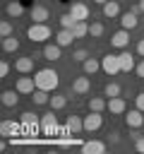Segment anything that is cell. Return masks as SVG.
I'll return each mask as SVG.
<instances>
[{
    "label": "cell",
    "mask_w": 144,
    "mask_h": 154,
    "mask_svg": "<svg viewBox=\"0 0 144 154\" xmlns=\"http://www.w3.org/2000/svg\"><path fill=\"white\" fill-rule=\"evenodd\" d=\"M48 103H50V108H53V111H60V108H65V106H67V96H65V94H53Z\"/></svg>",
    "instance_id": "obj_25"
},
{
    "label": "cell",
    "mask_w": 144,
    "mask_h": 154,
    "mask_svg": "<svg viewBox=\"0 0 144 154\" xmlns=\"http://www.w3.org/2000/svg\"><path fill=\"white\" fill-rule=\"evenodd\" d=\"M26 36H29V41H34V43H43L46 38H50V26H48L46 22H34V24L26 29Z\"/></svg>",
    "instance_id": "obj_2"
},
{
    "label": "cell",
    "mask_w": 144,
    "mask_h": 154,
    "mask_svg": "<svg viewBox=\"0 0 144 154\" xmlns=\"http://www.w3.org/2000/svg\"><path fill=\"white\" fill-rule=\"evenodd\" d=\"M134 70H137V75H139V77H144V60H142V63H139Z\"/></svg>",
    "instance_id": "obj_43"
},
{
    "label": "cell",
    "mask_w": 144,
    "mask_h": 154,
    "mask_svg": "<svg viewBox=\"0 0 144 154\" xmlns=\"http://www.w3.org/2000/svg\"><path fill=\"white\" fill-rule=\"evenodd\" d=\"M130 137H132V140H134V142H137V140H139V137H142V132H139V130H137V128H132V132H130Z\"/></svg>",
    "instance_id": "obj_40"
},
{
    "label": "cell",
    "mask_w": 144,
    "mask_h": 154,
    "mask_svg": "<svg viewBox=\"0 0 144 154\" xmlns=\"http://www.w3.org/2000/svg\"><path fill=\"white\" fill-rule=\"evenodd\" d=\"M118 58H120V70H122V72H130V70H134V67H137V65H134V58H132V53H130V51H122Z\"/></svg>",
    "instance_id": "obj_16"
},
{
    "label": "cell",
    "mask_w": 144,
    "mask_h": 154,
    "mask_svg": "<svg viewBox=\"0 0 144 154\" xmlns=\"http://www.w3.org/2000/svg\"><path fill=\"white\" fill-rule=\"evenodd\" d=\"M7 14H10V17H22V14H24V5H22L19 0H10V2H7Z\"/></svg>",
    "instance_id": "obj_22"
},
{
    "label": "cell",
    "mask_w": 144,
    "mask_h": 154,
    "mask_svg": "<svg viewBox=\"0 0 144 154\" xmlns=\"http://www.w3.org/2000/svg\"><path fill=\"white\" fill-rule=\"evenodd\" d=\"M101 70L106 72V75H118V72H122L120 70V58L118 55H113V53H108V55H103L101 58Z\"/></svg>",
    "instance_id": "obj_3"
},
{
    "label": "cell",
    "mask_w": 144,
    "mask_h": 154,
    "mask_svg": "<svg viewBox=\"0 0 144 154\" xmlns=\"http://www.w3.org/2000/svg\"><path fill=\"white\" fill-rule=\"evenodd\" d=\"M82 65H84V72H86V75H94V72L101 70V60H96V58H86Z\"/></svg>",
    "instance_id": "obj_27"
},
{
    "label": "cell",
    "mask_w": 144,
    "mask_h": 154,
    "mask_svg": "<svg viewBox=\"0 0 144 154\" xmlns=\"http://www.w3.org/2000/svg\"><path fill=\"white\" fill-rule=\"evenodd\" d=\"M89 87H91L89 77H77V79L72 82V91H74V94H86Z\"/></svg>",
    "instance_id": "obj_18"
},
{
    "label": "cell",
    "mask_w": 144,
    "mask_h": 154,
    "mask_svg": "<svg viewBox=\"0 0 144 154\" xmlns=\"http://www.w3.org/2000/svg\"><path fill=\"white\" fill-rule=\"evenodd\" d=\"M2 48H5L7 53H14V51H19V41H17L14 36H5V38H2Z\"/></svg>",
    "instance_id": "obj_31"
},
{
    "label": "cell",
    "mask_w": 144,
    "mask_h": 154,
    "mask_svg": "<svg viewBox=\"0 0 144 154\" xmlns=\"http://www.w3.org/2000/svg\"><path fill=\"white\" fill-rule=\"evenodd\" d=\"M34 79H36V89H46V91H55V87H58V72L53 70V67H43V70H38L36 75H34Z\"/></svg>",
    "instance_id": "obj_1"
},
{
    "label": "cell",
    "mask_w": 144,
    "mask_h": 154,
    "mask_svg": "<svg viewBox=\"0 0 144 154\" xmlns=\"http://www.w3.org/2000/svg\"><path fill=\"white\" fill-rule=\"evenodd\" d=\"M134 147H137V152H142V154H144V135H142V137L134 142Z\"/></svg>",
    "instance_id": "obj_39"
},
{
    "label": "cell",
    "mask_w": 144,
    "mask_h": 154,
    "mask_svg": "<svg viewBox=\"0 0 144 154\" xmlns=\"http://www.w3.org/2000/svg\"><path fill=\"white\" fill-rule=\"evenodd\" d=\"M31 19H34V22H46V19H48V10H46L43 5H34V7H31Z\"/></svg>",
    "instance_id": "obj_24"
},
{
    "label": "cell",
    "mask_w": 144,
    "mask_h": 154,
    "mask_svg": "<svg viewBox=\"0 0 144 154\" xmlns=\"http://www.w3.org/2000/svg\"><path fill=\"white\" fill-rule=\"evenodd\" d=\"M14 89H17L19 94H34V89H36V79H34V77H19L17 84H14Z\"/></svg>",
    "instance_id": "obj_8"
},
{
    "label": "cell",
    "mask_w": 144,
    "mask_h": 154,
    "mask_svg": "<svg viewBox=\"0 0 144 154\" xmlns=\"http://www.w3.org/2000/svg\"><path fill=\"white\" fill-rule=\"evenodd\" d=\"M103 14H106V17H118V14H120V2H118V0H108V2L103 5Z\"/></svg>",
    "instance_id": "obj_23"
},
{
    "label": "cell",
    "mask_w": 144,
    "mask_h": 154,
    "mask_svg": "<svg viewBox=\"0 0 144 154\" xmlns=\"http://www.w3.org/2000/svg\"><path fill=\"white\" fill-rule=\"evenodd\" d=\"M67 12H72L77 19H89V7H86L84 2H72Z\"/></svg>",
    "instance_id": "obj_17"
},
{
    "label": "cell",
    "mask_w": 144,
    "mask_h": 154,
    "mask_svg": "<svg viewBox=\"0 0 144 154\" xmlns=\"http://www.w3.org/2000/svg\"><path fill=\"white\" fill-rule=\"evenodd\" d=\"M62 55V46H58V43H46L43 46V58L46 60H58Z\"/></svg>",
    "instance_id": "obj_13"
},
{
    "label": "cell",
    "mask_w": 144,
    "mask_h": 154,
    "mask_svg": "<svg viewBox=\"0 0 144 154\" xmlns=\"http://www.w3.org/2000/svg\"><path fill=\"white\" fill-rule=\"evenodd\" d=\"M130 12H134V14H139V12H142V5H139V2H134V5L130 7Z\"/></svg>",
    "instance_id": "obj_42"
},
{
    "label": "cell",
    "mask_w": 144,
    "mask_h": 154,
    "mask_svg": "<svg viewBox=\"0 0 144 154\" xmlns=\"http://www.w3.org/2000/svg\"><path fill=\"white\" fill-rule=\"evenodd\" d=\"M120 91H122V89H120L118 82H108V84L103 87V96H108V99H110V96H120Z\"/></svg>",
    "instance_id": "obj_32"
},
{
    "label": "cell",
    "mask_w": 144,
    "mask_h": 154,
    "mask_svg": "<svg viewBox=\"0 0 144 154\" xmlns=\"http://www.w3.org/2000/svg\"><path fill=\"white\" fill-rule=\"evenodd\" d=\"M74 38H77V36L72 34V29H60V31H58V36H55V43L65 48V46H70Z\"/></svg>",
    "instance_id": "obj_15"
},
{
    "label": "cell",
    "mask_w": 144,
    "mask_h": 154,
    "mask_svg": "<svg viewBox=\"0 0 144 154\" xmlns=\"http://www.w3.org/2000/svg\"><path fill=\"white\" fill-rule=\"evenodd\" d=\"M89 111H98V113H103V111H108V101L101 99V96H91V99H89Z\"/></svg>",
    "instance_id": "obj_21"
},
{
    "label": "cell",
    "mask_w": 144,
    "mask_h": 154,
    "mask_svg": "<svg viewBox=\"0 0 144 154\" xmlns=\"http://www.w3.org/2000/svg\"><path fill=\"white\" fill-rule=\"evenodd\" d=\"M108 142H110V144H118V142H120V132H110V135H108Z\"/></svg>",
    "instance_id": "obj_38"
},
{
    "label": "cell",
    "mask_w": 144,
    "mask_h": 154,
    "mask_svg": "<svg viewBox=\"0 0 144 154\" xmlns=\"http://www.w3.org/2000/svg\"><path fill=\"white\" fill-rule=\"evenodd\" d=\"M118 2H125V0H118Z\"/></svg>",
    "instance_id": "obj_46"
},
{
    "label": "cell",
    "mask_w": 144,
    "mask_h": 154,
    "mask_svg": "<svg viewBox=\"0 0 144 154\" xmlns=\"http://www.w3.org/2000/svg\"><path fill=\"white\" fill-rule=\"evenodd\" d=\"M86 58H89V51H86V48H77V51L72 53V60H77V63H84Z\"/></svg>",
    "instance_id": "obj_35"
},
{
    "label": "cell",
    "mask_w": 144,
    "mask_h": 154,
    "mask_svg": "<svg viewBox=\"0 0 144 154\" xmlns=\"http://www.w3.org/2000/svg\"><path fill=\"white\" fill-rule=\"evenodd\" d=\"M134 103H137V108H139V111H144V91H142V94H137Z\"/></svg>",
    "instance_id": "obj_37"
},
{
    "label": "cell",
    "mask_w": 144,
    "mask_h": 154,
    "mask_svg": "<svg viewBox=\"0 0 144 154\" xmlns=\"http://www.w3.org/2000/svg\"><path fill=\"white\" fill-rule=\"evenodd\" d=\"M94 2H96V5H101V7H103V5H106V2H108V0H94Z\"/></svg>",
    "instance_id": "obj_44"
},
{
    "label": "cell",
    "mask_w": 144,
    "mask_h": 154,
    "mask_svg": "<svg viewBox=\"0 0 144 154\" xmlns=\"http://www.w3.org/2000/svg\"><path fill=\"white\" fill-rule=\"evenodd\" d=\"M41 130H43V135H60L58 118L53 116V111L46 113V116H41Z\"/></svg>",
    "instance_id": "obj_4"
},
{
    "label": "cell",
    "mask_w": 144,
    "mask_h": 154,
    "mask_svg": "<svg viewBox=\"0 0 144 154\" xmlns=\"http://www.w3.org/2000/svg\"><path fill=\"white\" fill-rule=\"evenodd\" d=\"M17 132H24V128H22V120H19V123H14V120H2V123H0V135H2V137L17 135Z\"/></svg>",
    "instance_id": "obj_7"
},
{
    "label": "cell",
    "mask_w": 144,
    "mask_h": 154,
    "mask_svg": "<svg viewBox=\"0 0 144 154\" xmlns=\"http://www.w3.org/2000/svg\"><path fill=\"white\" fill-rule=\"evenodd\" d=\"M22 128H24V132H26V135H34V132H36V128H38L36 113H31V111H24V113H22Z\"/></svg>",
    "instance_id": "obj_6"
},
{
    "label": "cell",
    "mask_w": 144,
    "mask_h": 154,
    "mask_svg": "<svg viewBox=\"0 0 144 154\" xmlns=\"http://www.w3.org/2000/svg\"><path fill=\"white\" fill-rule=\"evenodd\" d=\"M72 34H74L77 38H84V36L89 34V24H86L84 19H79V22H77V24L72 26Z\"/></svg>",
    "instance_id": "obj_28"
},
{
    "label": "cell",
    "mask_w": 144,
    "mask_h": 154,
    "mask_svg": "<svg viewBox=\"0 0 144 154\" xmlns=\"http://www.w3.org/2000/svg\"><path fill=\"white\" fill-rule=\"evenodd\" d=\"M14 70L22 72V75L31 72V70H34V58H31V55H22V58H17V60H14Z\"/></svg>",
    "instance_id": "obj_12"
},
{
    "label": "cell",
    "mask_w": 144,
    "mask_h": 154,
    "mask_svg": "<svg viewBox=\"0 0 144 154\" xmlns=\"http://www.w3.org/2000/svg\"><path fill=\"white\" fill-rule=\"evenodd\" d=\"M139 5H142V12H144V0H139Z\"/></svg>",
    "instance_id": "obj_45"
},
{
    "label": "cell",
    "mask_w": 144,
    "mask_h": 154,
    "mask_svg": "<svg viewBox=\"0 0 144 154\" xmlns=\"http://www.w3.org/2000/svg\"><path fill=\"white\" fill-rule=\"evenodd\" d=\"M7 75H10V63L2 60V63H0V77H7Z\"/></svg>",
    "instance_id": "obj_36"
},
{
    "label": "cell",
    "mask_w": 144,
    "mask_h": 154,
    "mask_svg": "<svg viewBox=\"0 0 144 154\" xmlns=\"http://www.w3.org/2000/svg\"><path fill=\"white\" fill-rule=\"evenodd\" d=\"M127 43H130V31L127 29H120L110 36V46H115V48H127Z\"/></svg>",
    "instance_id": "obj_10"
},
{
    "label": "cell",
    "mask_w": 144,
    "mask_h": 154,
    "mask_svg": "<svg viewBox=\"0 0 144 154\" xmlns=\"http://www.w3.org/2000/svg\"><path fill=\"white\" fill-rule=\"evenodd\" d=\"M103 125V116L98 111H89V116H84V130L86 132H94Z\"/></svg>",
    "instance_id": "obj_5"
},
{
    "label": "cell",
    "mask_w": 144,
    "mask_h": 154,
    "mask_svg": "<svg viewBox=\"0 0 144 154\" xmlns=\"http://www.w3.org/2000/svg\"><path fill=\"white\" fill-rule=\"evenodd\" d=\"M77 22H79V19H77V17L72 14V12H65V14L60 17V26H62V29H72V26H74Z\"/></svg>",
    "instance_id": "obj_30"
},
{
    "label": "cell",
    "mask_w": 144,
    "mask_h": 154,
    "mask_svg": "<svg viewBox=\"0 0 144 154\" xmlns=\"http://www.w3.org/2000/svg\"><path fill=\"white\" fill-rule=\"evenodd\" d=\"M17 94H19L17 89H7V91H2V94H0L2 106H17V101H19V96H17Z\"/></svg>",
    "instance_id": "obj_19"
},
{
    "label": "cell",
    "mask_w": 144,
    "mask_h": 154,
    "mask_svg": "<svg viewBox=\"0 0 144 154\" xmlns=\"http://www.w3.org/2000/svg\"><path fill=\"white\" fill-rule=\"evenodd\" d=\"M125 108H127V106H125V99H122V96H110V99H108V111H110V113L120 116V113H125Z\"/></svg>",
    "instance_id": "obj_14"
},
{
    "label": "cell",
    "mask_w": 144,
    "mask_h": 154,
    "mask_svg": "<svg viewBox=\"0 0 144 154\" xmlns=\"http://www.w3.org/2000/svg\"><path fill=\"white\" fill-rule=\"evenodd\" d=\"M67 128H70V132H79V130H84V120L79 118V116H67V123H65Z\"/></svg>",
    "instance_id": "obj_26"
},
{
    "label": "cell",
    "mask_w": 144,
    "mask_h": 154,
    "mask_svg": "<svg viewBox=\"0 0 144 154\" xmlns=\"http://www.w3.org/2000/svg\"><path fill=\"white\" fill-rule=\"evenodd\" d=\"M103 31H106V26H103L101 22H91V24H89V34H91L94 38H101Z\"/></svg>",
    "instance_id": "obj_33"
},
{
    "label": "cell",
    "mask_w": 144,
    "mask_h": 154,
    "mask_svg": "<svg viewBox=\"0 0 144 154\" xmlns=\"http://www.w3.org/2000/svg\"><path fill=\"white\" fill-rule=\"evenodd\" d=\"M137 53L144 58V38H139V43H137Z\"/></svg>",
    "instance_id": "obj_41"
},
{
    "label": "cell",
    "mask_w": 144,
    "mask_h": 154,
    "mask_svg": "<svg viewBox=\"0 0 144 154\" xmlns=\"http://www.w3.org/2000/svg\"><path fill=\"white\" fill-rule=\"evenodd\" d=\"M12 31H14V29H12V22H7V19L0 22V36H2V38H5V36H12Z\"/></svg>",
    "instance_id": "obj_34"
},
{
    "label": "cell",
    "mask_w": 144,
    "mask_h": 154,
    "mask_svg": "<svg viewBox=\"0 0 144 154\" xmlns=\"http://www.w3.org/2000/svg\"><path fill=\"white\" fill-rule=\"evenodd\" d=\"M106 142H98V140H89L82 144V152L84 154H106Z\"/></svg>",
    "instance_id": "obj_9"
},
{
    "label": "cell",
    "mask_w": 144,
    "mask_h": 154,
    "mask_svg": "<svg viewBox=\"0 0 144 154\" xmlns=\"http://www.w3.org/2000/svg\"><path fill=\"white\" fill-rule=\"evenodd\" d=\"M31 99H34V103H38V106H43V103H48V101H50V96H48V91H46V89H34Z\"/></svg>",
    "instance_id": "obj_29"
},
{
    "label": "cell",
    "mask_w": 144,
    "mask_h": 154,
    "mask_svg": "<svg viewBox=\"0 0 144 154\" xmlns=\"http://www.w3.org/2000/svg\"><path fill=\"white\" fill-rule=\"evenodd\" d=\"M144 111H139V108H132L127 116H125V123H127V128H142L144 125V116H142Z\"/></svg>",
    "instance_id": "obj_11"
},
{
    "label": "cell",
    "mask_w": 144,
    "mask_h": 154,
    "mask_svg": "<svg viewBox=\"0 0 144 154\" xmlns=\"http://www.w3.org/2000/svg\"><path fill=\"white\" fill-rule=\"evenodd\" d=\"M137 17H139V14H134V12H125V14H122V19H120L122 29H127V31H130V29H134V26L139 24V19H137Z\"/></svg>",
    "instance_id": "obj_20"
}]
</instances>
